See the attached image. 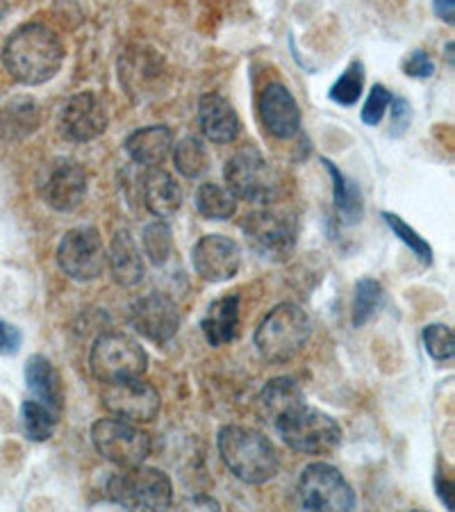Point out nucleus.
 I'll return each mask as SVG.
<instances>
[{
  "instance_id": "nucleus-15",
  "label": "nucleus",
  "mask_w": 455,
  "mask_h": 512,
  "mask_svg": "<svg viewBox=\"0 0 455 512\" xmlns=\"http://www.w3.org/2000/svg\"><path fill=\"white\" fill-rule=\"evenodd\" d=\"M39 194L48 208L73 212L87 196V173L78 162L57 160L39 180Z\"/></svg>"
},
{
  "instance_id": "nucleus-10",
  "label": "nucleus",
  "mask_w": 455,
  "mask_h": 512,
  "mask_svg": "<svg viewBox=\"0 0 455 512\" xmlns=\"http://www.w3.org/2000/svg\"><path fill=\"white\" fill-rule=\"evenodd\" d=\"M57 264L66 276L78 283L101 278L107 269V251L101 233L91 226H80L64 233L57 246Z\"/></svg>"
},
{
  "instance_id": "nucleus-25",
  "label": "nucleus",
  "mask_w": 455,
  "mask_h": 512,
  "mask_svg": "<svg viewBox=\"0 0 455 512\" xmlns=\"http://www.w3.org/2000/svg\"><path fill=\"white\" fill-rule=\"evenodd\" d=\"M239 296H223L214 301L201 321L205 340L210 346L230 344L239 335Z\"/></svg>"
},
{
  "instance_id": "nucleus-12",
  "label": "nucleus",
  "mask_w": 455,
  "mask_h": 512,
  "mask_svg": "<svg viewBox=\"0 0 455 512\" xmlns=\"http://www.w3.org/2000/svg\"><path fill=\"white\" fill-rule=\"evenodd\" d=\"M103 408L110 415L132 421V424H148L160 412V392L142 378L107 383L101 392Z\"/></svg>"
},
{
  "instance_id": "nucleus-23",
  "label": "nucleus",
  "mask_w": 455,
  "mask_h": 512,
  "mask_svg": "<svg viewBox=\"0 0 455 512\" xmlns=\"http://www.w3.org/2000/svg\"><path fill=\"white\" fill-rule=\"evenodd\" d=\"M142 201L157 219H169L180 210L182 189L169 171L160 167L146 169L142 176Z\"/></svg>"
},
{
  "instance_id": "nucleus-38",
  "label": "nucleus",
  "mask_w": 455,
  "mask_h": 512,
  "mask_svg": "<svg viewBox=\"0 0 455 512\" xmlns=\"http://www.w3.org/2000/svg\"><path fill=\"white\" fill-rule=\"evenodd\" d=\"M392 137L405 135L412 121V107L408 98H392Z\"/></svg>"
},
{
  "instance_id": "nucleus-14",
  "label": "nucleus",
  "mask_w": 455,
  "mask_h": 512,
  "mask_svg": "<svg viewBox=\"0 0 455 512\" xmlns=\"http://www.w3.org/2000/svg\"><path fill=\"white\" fill-rule=\"evenodd\" d=\"M107 123H110V112L94 92H80L62 105L60 132L69 142H94L107 130Z\"/></svg>"
},
{
  "instance_id": "nucleus-13",
  "label": "nucleus",
  "mask_w": 455,
  "mask_h": 512,
  "mask_svg": "<svg viewBox=\"0 0 455 512\" xmlns=\"http://www.w3.org/2000/svg\"><path fill=\"white\" fill-rule=\"evenodd\" d=\"M128 324L137 335L153 344H167L176 337L180 328V310L171 296L153 292L128 308Z\"/></svg>"
},
{
  "instance_id": "nucleus-28",
  "label": "nucleus",
  "mask_w": 455,
  "mask_h": 512,
  "mask_svg": "<svg viewBox=\"0 0 455 512\" xmlns=\"http://www.w3.org/2000/svg\"><path fill=\"white\" fill-rule=\"evenodd\" d=\"M194 205L208 221H228L237 212V198L228 192V187L214 183H203L196 189Z\"/></svg>"
},
{
  "instance_id": "nucleus-31",
  "label": "nucleus",
  "mask_w": 455,
  "mask_h": 512,
  "mask_svg": "<svg viewBox=\"0 0 455 512\" xmlns=\"http://www.w3.org/2000/svg\"><path fill=\"white\" fill-rule=\"evenodd\" d=\"M383 303V285L374 278H362L355 285V296H353V326L362 328L369 324L371 319Z\"/></svg>"
},
{
  "instance_id": "nucleus-18",
  "label": "nucleus",
  "mask_w": 455,
  "mask_h": 512,
  "mask_svg": "<svg viewBox=\"0 0 455 512\" xmlns=\"http://www.w3.org/2000/svg\"><path fill=\"white\" fill-rule=\"evenodd\" d=\"M262 126L276 139H292L301 130V110L292 92L280 82L264 87L258 101Z\"/></svg>"
},
{
  "instance_id": "nucleus-24",
  "label": "nucleus",
  "mask_w": 455,
  "mask_h": 512,
  "mask_svg": "<svg viewBox=\"0 0 455 512\" xmlns=\"http://www.w3.org/2000/svg\"><path fill=\"white\" fill-rule=\"evenodd\" d=\"M128 158L144 169L160 167L173 148V132L167 126H148L132 132L126 139Z\"/></svg>"
},
{
  "instance_id": "nucleus-35",
  "label": "nucleus",
  "mask_w": 455,
  "mask_h": 512,
  "mask_svg": "<svg viewBox=\"0 0 455 512\" xmlns=\"http://www.w3.org/2000/svg\"><path fill=\"white\" fill-rule=\"evenodd\" d=\"M421 340L428 355L437 362H451L455 355V340L453 330L446 324H430L421 330Z\"/></svg>"
},
{
  "instance_id": "nucleus-19",
  "label": "nucleus",
  "mask_w": 455,
  "mask_h": 512,
  "mask_svg": "<svg viewBox=\"0 0 455 512\" xmlns=\"http://www.w3.org/2000/svg\"><path fill=\"white\" fill-rule=\"evenodd\" d=\"M303 406L305 396L299 383L287 376L271 378V381L262 387L258 401H255L258 417L271 428H276L280 421H285L289 415H294V412Z\"/></svg>"
},
{
  "instance_id": "nucleus-16",
  "label": "nucleus",
  "mask_w": 455,
  "mask_h": 512,
  "mask_svg": "<svg viewBox=\"0 0 455 512\" xmlns=\"http://www.w3.org/2000/svg\"><path fill=\"white\" fill-rule=\"evenodd\" d=\"M167 64L157 53L148 48H128L119 57V80L126 94L146 101V98L162 94Z\"/></svg>"
},
{
  "instance_id": "nucleus-39",
  "label": "nucleus",
  "mask_w": 455,
  "mask_h": 512,
  "mask_svg": "<svg viewBox=\"0 0 455 512\" xmlns=\"http://www.w3.org/2000/svg\"><path fill=\"white\" fill-rule=\"evenodd\" d=\"M23 342L21 330L12 326L10 321L0 319V355H14L19 353Z\"/></svg>"
},
{
  "instance_id": "nucleus-34",
  "label": "nucleus",
  "mask_w": 455,
  "mask_h": 512,
  "mask_svg": "<svg viewBox=\"0 0 455 512\" xmlns=\"http://www.w3.org/2000/svg\"><path fill=\"white\" fill-rule=\"evenodd\" d=\"M383 219H385V224L390 226L392 233L399 237L401 242L408 246V249L415 253L421 262L433 264V249H430V244L417 233L415 228H410L401 217H396V214H392V212H383Z\"/></svg>"
},
{
  "instance_id": "nucleus-43",
  "label": "nucleus",
  "mask_w": 455,
  "mask_h": 512,
  "mask_svg": "<svg viewBox=\"0 0 455 512\" xmlns=\"http://www.w3.org/2000/svg\"><path fill=\"white\" fill-rule=\"evenodd\" d=\"M3 12H5L3 10V0H0V19H3Z\"/></svg>"
},
{
  "instance_id": "nucleus-17",
  "label": "nucleus",
  "mask_w": 455,
  "mask_h": 512,
  "mask_svg": "<svg viewBox=\"0 0 455 512\" xmlns=\"http://www.w3.org/2000/svg\"><path fill=\"white\" fill-rule=\"evenodd\" d=\"M194 271L208 283H226L237 276L242 267V253L233 239L226 235H208L194 244Z\"/></svg>"
},
{
  "instance_id": "nucleus-4",
  "label": "nucleus",
  "mask_w": 455,
  "mask_h": 512,
  "mask_svg": "<svg viewBox=\"0 0 455 512\" xmlns=\"http://www.w3.org/2000/svg\"><path fill=\"white\" fill-rule=\"evenodd\" d=\"M226 185L235 198L248 203L271 205L283 196V176L264 158L258 146L246 144L226 164Z\"/></svg>"
},
{
  "instance_id": "nucleus-40",
  "label": "nucleus",
  "mask_w": 455,
  "mask_h": 512,
  "mask_svg": "<svg viewBox=\"0 0 455 512\" xmlns=\"http://www.w3.org/2000/svg\"><path fill=\"white\" fill-rule=\"evenodd\" d=\"M435 490H437V497L442 499V503L446 508H453V483H451V478H446L444 476V472H442V467L437 469V476H435Z\"/></svg>"
},
{
  "instance_id": "nucleus-3",
  "label": "nucleus",
  "mask_w": 455,
  "mask_h": 512,
  "mask_svg": "<svg viewBox=\"0 0 455 512\" xmlns=\"http://www.w3.org/2000/svg\"><path fill=\"white\" fill-rule=\"evenodd\" d=\"M312 335V321L301 305L280 303L262 319L253 335V344L271 365L294 360Z\"/></svg>"
},
{
  "instance_id": "nucleus-1",
  "label": "nucleus",
  "mask_w": 455,
  "mask_h": 512,
  "mask_svg": "<svg viewBox=\"0 0 455 512\" xmlns=\"http://www.w3.org/2000/svg\"><path fill=\"white\" fill-rule=\"evenodd\" d=\"M64 44L44 23H26L14 30L3 46V64L10 76L26 87L53 80L64 64Z\"/></svg>"
},
{
  "instance_id": "nucleus-41",
  "label": "nucleus",
  "mask_w": 455,
  "mask_h": 512,
  "mask_svg": "<svg viewBox=\"0 0 455 512\" xmlns=\"http://www.w3.org/2000/svg\"><path fill=\"white\" fill-rule=\"evenodd\" d=\"M433 7H435V14L440 16L444 23L453 26L455 23V0H433Z\"/></svg>"
},
{
  "instance_id": "nucleus-8",
  "label": "nucleus",
  "mask_w": 455,
  "mask_h": 512,
  "mask_svg": "<svg viewBox=\"0 0 455 512\" xmlns=\"http://www.w3.org/2000/svg\"><path fill=\"white\" fill-rule=\"evenodd\" d=\"M244 235L248 246L262 258L283 262L296 249L299 237V221L294 214L276 208H262L244 219Z\"/></svg>"
},
{
  "instance_id": "nucleus-26",
  "label": "nucleus",
  "mask_w": 455,
  "mask_h": 512,
  "mask_svg": "<svg viewBox=\"0 0 455 512\" xmlns=\"http://www.w3.org/2000/svg\"><path fill=\"white\" fill-rule=\"evenodd\" d=\"M39 128V107L32 98L16 96L0 105V135L23 139Z\"/></svg>"
},
{
  "instance_id": "nucleus-36",
  "label": "nucleus",
  "mask_w": 455,
  "mask_h": 512,
  "mask_svg": "<svg viewBox=\"0 0 455 512\" xmlns=\"http://www.w3.org/2000/svg\"><path fill=\"white\" fill-rule=\"evenodd\" d=\"M390 103H392L390 89L383 87V85H374V87H371L369 96H367V101H364L360 119L367 123V126H378V123L383 121L385 112L390 110Z\"/></svg>"
},
{
  "instance_id": "nucleus-7",
  "label": "nucleus",
  "mask_w": 455,
  "mask_h": 512,
  "mask_svg": "<svg viewBox=\"0 0 455 512\" xmlns=\"http://www.w3.org/2000/svg\"><path fill=\"white\" fill-rule=\"evenodd\" d=\"M91 444L103 460L117 467H135L151 456L153 442L142 428L119 417H103L91 426Z\"/></svg>"
},
{
  "instance_id": "nucleus-9",
  "label": "nucleus",
  "mask_w": 455,
  "mask_h": 512,
  "mask_svg": "<svg viewBox=\"0 0 455 512\" xmlns=\"http://www.w3.org/2000/svg\"><path fill=\"white\" fill-rule=\"evenodd\" d=\"M278 435L289 449L310 456L333 453L342 442V428L337 421L317 408L303 406L276 426Z\"/></svg>"
},
{
  "instance_id": "nucleus-27",
  "label": "nucleus",
  "mask_w": 455,
  "mask_h": 512,
  "mask_svg": "<svg viewBox=\"0 0 455 512\" xmlns=\"http://www.w3.org/2000/svg\"><path fill=\"white\" fill-rule=\"evenodd\" d=\"M326 171L330 173V180H333V194H335V210L337 217L344 226H358L362 214H364V201L360 194V187L353 183L351 178H346L342 171L335 167V162L321 158Z\"/></svg>"
},
{
  "instance_id": "nucleus-20",
  "label": "nucleus",
  "mask_w": 455,
  "mask_h": 512,
  "mask_svg": "<svg viewBox=\"0 0 455 512\" xmlns=\"http://www.w3.org/2000/svg\"><path fill=\"white\" fill-rule=\"evenodd\" d=\"M198 126L214 144L235 142L239 132H242V121H239L235 107L221 94L201 96V101H198Z\"/></svg>"
},
{
  "instance_id": "nucleus-5",
  "label": "nucleus",
  "mask_w": 455,
  "mask_h": 512,
  "mask_svg": "<svg viewBox=\"0 0 455 512\" xmlns=\"http://www.w3.org/2000/svg\"><path fill=\"white\" fill-rule=\"evenodd\" d=\"M107 497L128 510H167L173 503L171 478L155 467H123L107 483Z\"/></svg>"
},
{
  "instance_id": "nucleus-30",
  "label": "nucleus",
  "mask_w": 455,
  "mask_h": 512,
  "mask_svg": "<svg viewBox=\"0 0 455 512\" xmlns=\"http://www.w3.org/2000/svg\"><path fill=\"white\" fill-rule=\"evenodd\" d=\"M173 164L185 178H201L210 171V153L198 137H185L182 142L173 144Z\"/></svg>"
},
{
  "instance_id": "nucleus-21",
  "label": "nucleus",
  "mask_w": 455,
  "mask_h": 512,
  "mask_svg": "<svg viewBox=\"0 0 455 512\" xmlns=\"http://www.w3.org/2000/svg\"><path fill=\"white\" fill-rule=\"evenodd\" d=\"M107 267H110L114 283L126 289L137 287L144 280V255L128 230H119L112 237L110 251H107Z\"/></svg>"
},
{
  "instance_id": "nucleus-33",
  "label": "nucleus",
  "mask_w": 455,
  "mask_h": 512,
  "mask_svg": "<svg viewBox=\"0 0 455 512\" xmlns=\"http://www.w3.org/2000/svg\"><path fill=\"white\" fill-rule=\"evenodd\" d=\"M364 89V64L362 62H351L346 66L342 76L335 80V85L330 87V101H335L342 107H351L360 101Z\"/></svg>"
},
{
  "instance_id": "nucleus-6",
  "label": "nucleus",
  "mask_w": 455,
  "mask_h": 512,
  "mask_svg": "<svg viewBox=\"0 0 455 512\" xmlns=\"http://www.w3.org/2000/svg\"><path fill=\"white\" fill-rule=\"evenodd\" d=\"M148 369V355L128 333H103L91 344L89 371L98 383H117L142 378Z\"/></svg>"
},
{
  "instance_id": "nucleus-32",
  "label": "nucleus",
  "mask_w": 455,
  "mask_h": 512,
  "mask_svg": "<svg viewBox=\"0 0 455 512\" xmlns=\"http://www.w3.org/2000/svg\"><path fill=\"white\" fill-rule=\"evenodd\" d=\"M142 246L148 262L155 264V267L167 264L173 255V233L167 221L157 219L153 224H148L142 235Z\"/></svg>"
},
{
  "instance_id": "nucleus-11",
  "label": "nucleus",
  "mask_w": 455,
  "mask_h": 512,
  "mask_svg": "<svg viewBox=\"0 0 455 512\" xmlns=\"http://www.w3.org/2000/svg\"><path fill=\"white\" fill-rule=\"evenodd\" d=\"M299 497L305 510L342 512L355 508V492L337 467L328 462H312L303 469Z\"/></svg>"
},
{
  "instance_id": "nucleus-22",
  "label": "nucleus",
  "mask_w": 455,
  "mask_h": 512,
  "mask_svg": "<svg viewBox=\"0 0 455 512\" xmlns=\"http://www.w3.org/2000/svg\"><path fill=\"white\" fill-rule=\"evenodd\" d=\"M26 387L30 399L44 403L46 408L62 417L64 412V383L60 371L44 355H32L26 362Z\"/></svg>"
},
{
  "instance_id": "nucleus-42",
  "label": "nucleus",
  "mask_w": 455,
  "mask_h": 512,
  "mask_svg": "<svg viewBox=\"0 0 455 512\" xmlns=\"http://www.w3.org/2000/svg\"><path fill=\"white\" fill-rule=\"evenodd\" d=\"M194 503H196V506H208L210 510H219V503L217 501H210V499H205V497H196Z\"/></svg>"
},
{
  "instance_id": "nucleus-2",
  "label": "nucleus",
  "mask_w": 455,
  "mask_h": 512,
  "mask_svg": "<svg viewBox=\"0 0 455 512\" xmlns=\"http://www.w3.org/2000/svg\"><path fill=\"white\" fill-rule=\"evenodd\" d=\"M219 456L233 476L248 485H262L280 472V456L269 437L248 426H223L217 435Z\"/></svg>"
},
{
  "instance_id": "nucleus-29",
  "label": "nucleus",
  "mask_w": 455,
  "mask_h": 512,
  "mask_svg": "<svg viewBox=\"0 0 455 512\" xmlns=\"http://www.w3.org/2000/svg\"><path fill=\"white\" fill-rule=\"evenodd\" d=\"M60 424V415L46 408L44 403L35 399H26L21 406V426L30 442H48Z\"/></svg>"
},
{
  "instance_id": "nucleus-37",
  "label": "nucleus",
  "mask_w": 455,
  "mask_h": 512,
  "mask_svg": "<svg viewBox=\"0 0 455 512\" xmlns=\"http://www.w3.org/2000/svg\"><path fill=\"white\" fill-rule=\"evenodd\" d=\"M403 73L410 78L426 80L435 73V64L426 51H415L408 55V60L403 62Z\"/></svg>"
}]
</instances>
